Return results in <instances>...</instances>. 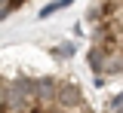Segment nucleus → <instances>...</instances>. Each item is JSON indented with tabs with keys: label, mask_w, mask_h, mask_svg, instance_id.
Instances as JSON below:
<instances>
[{
	"label": "nucleus",
	"mask_w": 123,
	"mask_h": 113,
	"mask_svg": "<svg viewBox=\"0 0 123 113\" xmlns=\"http://www.w3.org/2000/svg\"><path fill=\"white\" fill-rule=\"evenodd\" d=\"M55 101H59L68 113H71V110H80V107H83V89H80L74 80H62L59 98H55Z\"/></svg>",
	"instance_id": "obj_1"
},
{
	"label": "nucleus",
	"mask_w": 123,
	"mask_h": 113,
	"mask_svg": "<svg viewBox=\"0 0 123 113\" xmlns=\"http://www.w3.org/2000/svg\"><path fill=\"white\" fill-rule=\"evenodd\" d=\"M59 86H62V80H55V77H37V101L52 104L59 98Z\"/></svg>",
	"instance_id": "obj_2"
},
{
	"label": "nucleus",
	"mask_w": 123,
	"mask_h": 113,
	"mask_svg": "<svg viewBox=\"0 0 123 113\" xmlns=\"http://www.w3.org/2000/svg\"><path fill=\"white\" fill-rule=\"evenodd\" d=\"M108 52L105 46H98V43H92L89 49H86V64H89L92 73H105V64H108Z\"/></svg>",
	"instance_id": "obj_3"
},
{
	"label": "nucleus",
	"mask_w": 123,
	"mask_h": 113,
	"mask_svg": "<svg viewBox=\"0 0 123 113\" xmlns=\"http://www.w3.org/2000/svg\"><path fill=\"white\" fill-rule=\"evenodd\" d=\"M9 92L22 98H37V80L34 77H15V80H9Z\"/></svg>",
	"instance_id": "obj_4"
},
{
	"label": "nucleus",
	"mask_w": 123,
	"mask_h": 113,
	"mask_svg": "<svg viewBox=\"0 0 123 113\" xmlns=\"http://www.w3.org/2000/svg\"><path fill=\"white\" fill-rule=\"evenodd\" d=\"M105 73H108V77H120V73H123V49H114V52L108 55Z\"/></svg>",
	"instance_id": "obj_5"
},
{
	"label": "nucleus",
	"mask_w": 123,
	"mask_h": 113,
	"mask_svg": "<svg viewBox=\"0 0 123 113\" xmlns=\"http://www.w3.org/2000/svg\"><path fill=\"white\" fill-rule=\"evenodd\" d=\"M71 3H74V0H49L43 9L37 12V18H49V15H55V12H62V9H68Z\"/></svg>",
	"instance_id": "obj_6"
},
{
	"label": "nucleus",
	"mask_w": 123,
	"mask_h": 113,
	"mask_svg": "<svg viewBox=\"0 0 123 113\" xmlns=\"http://www.w3.org/2000/svg\"><path fill=\"white\" fill-rule=\"evenodd\" d=\"M49 52H52L55 58H62V61H65V58H71V55L77 52V43H71V40H65V43H59V46H52Z\"/></svg>",
	"instance_id": "obj_7"
},
{
	"label": "nucleus",
	"mask_w": 123,
	"mask_h": 113,
	"mask_svg": "<svg viewBox=\"0 0 123 113\" xmlns=\"http://www.w3.org/2000/svg\"><path fill=\"white\" fill-rule=\"evenodd\" d=\"M22 3H28V0H3V9H0V15H3V18H9V12L22 9Z\"/></svg>",
	"instance_id": "obj_8"
},
{
	"label": "nucleus",
	"mask_w": 123,
	"mask_h": 113,
	"mask_svg": "<svg viewBox=\"0 0 123 113\" xmlns=\"http://www.w3.org/2000/svg\"><path fill=\"white\" fill-rule=\"evenodd\" d=\"M117 107H123V92H117V95H111V98H108V113H111V110H117Z\"/></svg>",
	"instance_id": "obj_9"
},
{
	"label": "nucleus",
	"mask_w": 123,
	"mask_h": 113,
	"mask_svg": "<svg viewBox=\"0 0 123 113\" xmlns=\"http://www.w3.org/2000/svg\"><path fill=\"white\" fill-rule=\"evenodd\" d=\"M92 86L95 89H105L108 86V73H92Z\"/></svg>",
	"instance_id": "obj_10"
},
{
	"label": "nucleus",
	"mask_w": 123,
	"mask_h": 113,
	"mask_svg": "<svg viewBox=\"0 0 123 113\" xmlns=\"http://www.w3.org/2000/svg\"><path fill=\"white\" fill-rule=\"evenodd\" d=\"M111 113H123V107H117V110H111Z\"/></svg>",
	"instance_id": "obj_11"
}]
</instances>
